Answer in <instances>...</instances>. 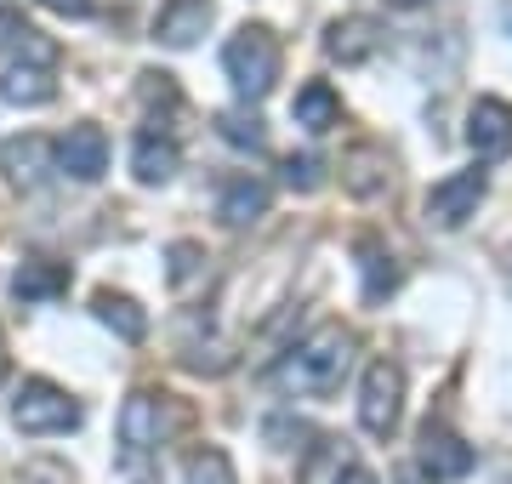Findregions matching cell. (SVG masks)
Segmentation results:
<instances>
[{
	"label": "cell",
	"mask_w": 512,
	"mask_h": 484,
	"mask_svg": "<svg viewBox=\"0 0 512 484\" xmlns=\"http://www.w3.org/2000/svg\"><path fill=\"white\" fill-rule=\"evenodd\" d=\"M92 308H97V319H103L120 342H143V336H148V314L131 297H120V291H97Z\"/></svg>",
	"instance_id": "obj_20"
},
{
	"label": "cell",
	"mask_w": 512,
	"mask_h": 484,
	"mask_svg": "<svg viewBox=\"0 0 512 484\" xmlns=\"http://www.w3.org/2000/svg\"><path fill=\"white\" fill-rule=\"evenodd\" d=\"M69 291V262L57 257H23V268L12 274V297L18 302H52Z\"/></svg>",
	"instance_id": "obj_15"
},
{
	"label": "cell",
	"mask_w": 512,
	"mask_h": 484,
	"mask_svg": "<svg viewBox=\"0 0 512 484\" xmlns=\"http://www.w3.org/2000/svg\"><path fill=\"white\" fill-rule=\"evenodd\" d=\"M285 183L313 194V188L325 183V160H319V154H291V160H285Z\"/></svg>",
	"instance_id": "obj_25"
},
{
	"label": "cell",
	"mask_w": 512,
	"mask_h": 484,
	"mask_svg": "<svg viewBox=\"0 0 512 484\" xmlns=\"http://www.w3.org/2000/svg\"><path fill=\"white\" fill-rule=\"evenodd\" d=\"M222 126V137H228V143H234V149H262V143H268V131H262V120H245V114H222L217 120Z\"/></svg>",
	"instance_id": "obj_24"
},
{
	"label": "cell",
	"mask_w": 512,
	"mask_h": 484,
	"mask_svg": "<svg viewBox=\"0 0 512 484\" xmlns=\"http://www.w3.org/2000/svg\"><path fill=\"white\" fill-rule=\"evenodd\" d=\"M359 268H365V302H382L393 285H399V268L376 240H359Z\"/></svg>",
	"instance_id": "obj_21"
},
{
	"label": "cell",
	"mask_w": 512,
	"mask_h": 484,
	"mask_svg": "<svg viewBox=\"0 0 512 484\" xmlns=\"http://www.w3.org/2000/svg\"><path fill=\"white\" fill-rule=\"evenodd\" d=\"M421 467H427V473H433V479H467V473H473V445H467V439H456V433L450 428H433V422H427V428H421Z\"/></svg>",
	"instance_id": "obj_12"
},
{
	"label": "cell",
	"mask_w": 512,
	"mask_h": 484,
	"mask_svg": "<svg viewBox=\"0 0 512 484\" xmlns=\"http://www.w3.org/2000/svg\"><path fill=\"white\" fill-rule=\"evenodd\" d=\"M325 52L336 63H348V69H359V63H370V57L382 52V23L376 18H336L325 29Z\"/></svg>",
	"instance_id": "obj_13"
},
{
	"label": "cell",
	"mask_w": 512,
	"mask_h": 484,
	"mask_svg": "<svg viewBox=\"0 0 512 484\" xmlns=\"http://www.w3.org/2000/svg\"><path fill=\"white\" fill-rule=\"evenodd\" d=\"M52 160H57L63 177H74V183H97V177L109 171V131L103 126H74L52 149Z\"/></svg>",
	"instance_id": "obj_7"
},
{
	"label": "cell",
	"mask_w": 512,
	"mask_h": 484,
	"mask_svg": "<svg viewBox=\"0 0 512 484\" xmlns=\"http://www.w3.org/2000/svg\"><path fill=\"white\" fill-rule=\"evenodd\" d=\"M177 166H183V154H177V143L171 137H160V131H143L137 143H131V171H137V183L143 188H160L177 177Z\"/></svg>",
	"instance_id": "obj_16"
},
{
	"label": "cell",
	"mask_w": 512,
	"mask_h": 484,
	"mask_svg": "<svg viewBox=\"0 0 512 484\" xmlns=\"http://www.w3.org/2000/svg\"><path fill=\"white\" fill-rule=\"evenodd\" d=\"M205 245H194V240H177L171 251H165V280H171V291H188V285L205 274Z\"/></svg>",
	"instance_id": "obj_22"
},
{
	"label": "cell",
	"mask_w": 512,
	"mask_h": 484,
	"mask_svg": "<svg viewBox=\"0 0 512 484\" xmlns=\"http://www.w3.org/2000/svg\"><path fill=\"white\" fill-rule=\"evenodd\" d=\"M336 484H376V473H370V467H353V462H348Z\"/></svg>",
	"instance_id": "obj_27"
},
{
	"label": "cell",
	"mask_w": 512,
	"mask_h": 484,
	"mask_svg": "<svg viewBox=\"0 0 512 484\" xmlns=\"http://www.w3.org/2000/svg\"><path fill=\"white\" fill-rule=\"evenodd\" d=\"M183 479L188 484H239L234 479V462H228V456H222V450H194V456H188L183 462Z\"/></svg>",
	"instance_id": "obj_23"
},
{
	"label": "cell",
	"mask_w": 512,
	"mask_h": 484,
	"mask_svg": "<svg viewBox=\"0 0 512 484\" xmlns=\"http://www.w3.org/2000/svg\"><path fill=\"white\" fill-rule=\"evenodd\" d=\"M12 422H18V433H35V439H46V433L80 428V405H74V399L57 388V382H46V376H29V382L18 388V399H12Z\"/></svg>",
	"instance_id": "obj_3"
},
{
	"label": "cell",
	"mask_w": 512,
	"mask_h": 484,
	"mask_svg": "<svg viewBox=\"0 0 512 484\" xmlns=\"http://www.w3.org/2000/svg\"><path fill=\"white\" fill-rule=\"evenodd\" d=\"M393 6H427V0H393Z\"/></svg>",
	"instance_id": "obj_28"
},
{
	"label": "cell",
	"mask_w": 512,
	"mask_h": 484,
	"mask_svg": "<svg viewBox=\"0 0 512 484\" xmlns=\"http://www.w3.org/2000/svg\"><path fill=\"white\" fill-rule=\"evenodd\" d=\"M399 410H404V371L393 359H376L359 382V428L370 439H387V433L399 428Z\"/></svg>",
	"instance_id": "obj_4"
},
{
	"label": "cell",
	"mask_w": 512,
	"mask_h": 484,
	"mask_svg": "<svg viewBox=\"0 0 512 484\" xmlns=\"http://www.w3.org/2000/svg\"><path fill=\"white\" fill-rule=\"evenodd\" d=\"M348 371H353V331H342V325H313L279 359V388L308 393V399H330V393L348 382Z\"/></svg>",
	"instance_id": "obj_1"
},
{
	"label": "cell",
	"mask_w": 512,
	"mask_h": 484,
	"mask_svg": "<svg viewBox=\"0 0 512 484\" xmlns=\"http://www.w3.org/2000/svg\"><path fill=\"white\" fill-rule=\"evenodd\" d=\"M0 166L12 171L18 188H35L46 177V166H52V143L46 137H6L0 143Z\"/></svg>",
	"instance_id": "obj_19"
},
{
	"label": "cell",
	"mask_w": 512,
	"mask_h": 484,
	"mask_svg": "<svg viewBox=\"0 0 512 484\" xmlns=\"http://www.w3.org/2000/svg\"><path fill=\"white\" fill-rule=\"evenodd\" d=\"M40 6L57 18H92V0H40Z\"/></svg>",
	"instance_id": "obj_26"
},
{
	"label": "cell",
	"mask_w": 512,
	"mask_h": 484,
	"mask_svg": "<svg viewBox=\"0 0 512 484\" xmlns=\"http://www.w3.org/2000/svg\"><path fill=\"white\" fill-rule=\"evenodd\" d=\"M484 188H490V177L484 171H456V177H444V183L427 188V223L433 228H467V217L478 211V200H484Z\"/></svg>",
	"instance_id": "obj_6"
},
{
	"label": "cell",
	"mask_w": 512,
	"mask_h": 484,
	"mask_svg": "<svg viewBox=\"0 0 512 484\" xmlns=\"http://www.w3.org/2000/svg\"><path fill=\"white\" fill-rule=\"evenodd\" d=\"M165 399L160 393H148V388H137L120 405V462H143V456H154L160 450V439H165Z\"/></svg>",
	"instance_id": "obj_5"
},
{
	"label": "cell",
	"mask_w": 512,
	"mask_h": 484,
	"mask_svg": "<svg viewBox=\"0 0 512 484\" xmlns=\"http://www.w3.org/2000/svg\"><path fill=\"white\" fill-rule=\"evenodd\" d=\"M268 200H274V188L262 183V177H251V171H239V177H228L217 194V217L228 228H251L268 217Z\"/></svg>",
	"instance_id": "obj_10"
},
{
	"label": "cell",
	"mask_w": 512,
	"mask_h": 484,
	"mask_svg": "<svg viewBox=\"0 0 512 484\" xmlns=\"http://www.w3.org/2000/svg\"><path fill=\"white\" fill-rule=\"evenodd\" d=\"M0 52H12L18 63H40V69H52V63H57V40H46L35 23H23V12L0 6Z\"/></svg>",
	"instance_id": "obj_14"
},
{
	"label": "cell",
	"mask_w": 512,
	"mask_h": 484,
	"mask_svg": "<svg viewBox=\"0 0 512 484\" xmlns=\"http://www.w3.org/2000/svg\"><path fill=\"white\" fill-rule=\"evenodd\" d=\"M291 120L308 137H325L336 120H342V97H336V86L330 80H308L302 92H296V103H291Z\"/></svg>",
	"instance_id": "obj_17"
},
{
	"label": "cell",
	"mask_w": 512,
	"mask_h": 484,
	"mask_svg": "<svg viewBox=\"0 0 512 484\" xmlns=\"http://www.w3.org/2000/svg\"><path fill=\"white\" fill-rule=\"evenodd\" d=\"M387 183H393V160L382 143H359L342 154V188L353 200H376V194H387Z\"/></svg>",
	"instance_id": "obj_11"
},
{
	"label": "cell",
	"mask_w": 512,
	"mask_h": 484,
	"mask_svg": "<svg viewBox=\"0 0 512 484\" xmlns=\"http://www.w3.org/2000/svg\"><path fill=\"white\" fill-rule=\"evenodd\" d=\"M222 75L234 80V92L245 97V103H256V97L274 92V80H279V40H274V29L245 23V29L222 46Z\"/></svg>",
	"instance_id": "obj_2"
},
{
	"label": "cell",
	"mask_w": 512,
	"mask_h": 484,
	"mask_svg": "<svg viewBox=\"0 0 512 484\" xmlns=\"http://www.w3.org/2000/svg\"><path fill=\"white\" fill-rule=\"evenodd\" d=\"M211 18H217V0H165L160 18H154V40L171 52H188L211 29Z\"/></svg>",
	"instance_id": "obj_9"
},
{
	"label": "cell",
	"mask_w": 512,
	"mask_h": 484,
	"mask_svg": "<svg viewBox=\"0 0 512 484\" xmlns=\"http://www.w3.org/2000/svg\"><path fill=\"white\" fill-rule=\"evenodd\" d=\"M467 149L478 160H507L512 154V103L478 97L473 109H467Z\"/></svg>",
	"instance_id": "obj_8"
},
{
	"label": "cell",
	"mask_w": 512,
	"mask_h": 484,
	"mask_svg": "<svg viewBox=\"0 0 512 484\" xmlns=\"http://www.w3.org/2000/svg\"><path fill=\"white\" fill-rule=\"evenodd\" d=\"M0 97H6L12 109H40V103L57 97V80H52V69H40V63H12V69L0 75Z\"/></svg>",
	"instance_id": "obj_18"
}]
</instances>
